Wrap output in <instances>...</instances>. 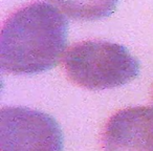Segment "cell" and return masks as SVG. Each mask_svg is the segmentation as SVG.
Segmentation results:
<instances>
[{
    "instance_id": "6da1fadb",
    "label": "cell",
    "mask_w": 153,
    "mask_h": 151,
    "mask_svg": "<svg viewBox=\"0 0 153 151\" xmlns=\"http://www.w3.org/2000/svg\"><path fill=\"white\" fill-rule=\"evenodd\" d=\"M68 22L53 4L36 2L14 13L0 36L2 70L36 74L53 68L67 43Z\"/></svg>"
},
{
    "instance_id": "7a4b0ae2",
    "label": "cell",
    "mask_w": 153,
    "mask_h": 151,
    "mask_svg": "<svg viewBox=\"0 0 153 151\" xmlns=\"http://www.w3.org/2000/svg\"><path fill=\"white\" fill-rule=\"evenodd\" d=\"M64 68L71 82L90 90L123 86L140 74V63L123 45L108 41H84L70 47Z\"/></svg>"
},
{
    "instance_id": "3957f363",
    "label": "cell",
    "mask_w": 153,
    "mask_h": 151,
    "mask_svg": "<svg viewBox=\"0 0 153 151\" xmlns=\"http://www.w3.org/2000/svg\"><path fill=\"white\" fill-rule=\"evenodd\" d=\"M0 151H64L63 133L47 113L4 107L0 111Z\"/></svg>"
},
{
    "instance_id": "277c9868",
    "label": "cell",
    "mask_w": 153,
    "mask_h": 151,
    "mask_svg": "<svg viewBox=\"0 0 153 151\" xmlns=\"http://www.w3.org/2000/svg\"><path fill=\"white\" fill-rule=\"evenodd\" d=\"M105 151H153V107L137 106L113 115L103 132Z\"/></svg>"
},
{
    "instance_id": "5b68a950",
    "label": "cell",
    "mask_w": 153,
    "mask_h": 151,
    "mask_svg": "<svg viewBox=\"0 0 153 151\" xmlns=\"http://www.w3.org/2000/svg\"><path fill=\"white\" fill-rule=\"evenodd\" d=\"M62 14L80 21H94L114 13L120 0H48Z\"/></svg>"
}]
</instances>
